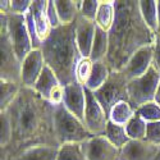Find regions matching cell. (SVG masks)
<instances>
[{
    "instance_id": "1",
    "label": "cell",
    "mask_w": 160,
    "mask_h": 160,
    "mask_svg": "<svg viewBox=\"0 0 160 160\" xmlns=\"http://www.w3.org/2000/svg\"><path fill=\"white\" fill-rule=\"evenodd\" d=\"M55 105L33 88L22 86L17 99L5 110L12 123V140L0 149V160H13L37 145L60 148L54 131Z\"/></svg>"
},
{
    "instance_id": "2",
    "label": "cell",
    "mask_w": 160,
    "mask_h": 160,
    "mask_svg": "<svg viewBox=\"0 0 160 160\" xmlns=\"http://www.w3.org/2000/svg\"><path fill=\"white\" fill-rule=\"evenodd\" d=\"M109 33V52L105 62L121 72L131 57L143 46L152 45L156 35L142 19L138 2H115V22Z\"/></svg>"
},
{
    "instance_id": "3",
    "label": "cell",
    "mask_w": 160,
    "mask_h": 160,
    "mask_svg": "<svg viewBox=\"0 0 160 160\" xmlns=\"http://www.w3.org/2000/svg\"><path fill=\"white\" fill-rule=\"evenodd\" d=\"M45 64L51 68L63 86L77 83L76 69L82 59L76 41V22L51 30L41 45Z\"/></svg>"
},
{
    "instance_id": "4",
    "label": "cell",
    "mask_w": 160,
    "mask_h": 160,
    "mask_svg": "<svg viewBox=\"0 0 160 160\" xmlns=\"http://www.w3.org/2000/svg\"><path fill=\"white\" fill-rule=\"evenodd\" d=\"M54 131L59 145L82 143L92 135L87 131L85 123L65 109L63 104L55 105L54 110Z\"/></svg>"
},
{
    "instance_id": "5",
    "label": "cell",
    "mask_w": 160,
    "mask_h": 160,
    "mask_svg": "<svg viewBox=\"0 0 160 160\" xmlns=\"http://www.w3.org/2000/svg\"><path fill=\"white\" fill-rule=\"evenodd\" d=\"M95 99L102 106L105 113L109 115L112 108L121 101H128V79L122 72L113 71L106 81L99 90L92 92Z\"/></svg>"
},
{
    "instance_id": "6",
    "label": "cell",
    "mask_w": 160,
    "mask_h": 160,
    "mask_svg": "<svg viewBox=\"0 0 160 160\" xmlns=\"http://www.w3.org/2000/svg\"><path fill=\"white\" fill-rule=\"evenodd\" d=\"M160 83V73L151 67L143 76L128 81V99L135 109L151 102L155 99L156 90Z\"/></svg>"
},
{
    "instance_id": "7",
    "label": "cell",
    "mask_w": 160,
    "mask_h": 160,
    "mask_svg": "<svg viewBox=\"0 0 160 160\" xmlns=\"http://www.w3.org/2000/svg\"><path fill=\"white\" fill-rule=\"evenodd\" d=\"M0 19H3L7 24L8 35L14 48L16 55L22 63L33 49L31 37L26 24V17L18 14H0Z\"/></svg>"
},
{
    "instance_id": "8",
    "label": "cell",
    "mask_w": 160,
    "mask_h": 160,
    "mask_svg": "<svg viewBox=\"0 0 160 160\" xmlns=\"http://www.w3.org/2000/svg\"><path fill=\"white\" fill-rule=\"evenodd\" d=\"M0 52H2V65H0V79L21 85L22 63L16 55L14 48L8 35L7 24L0 19Z\"/></svg>"
},
{
    "instance_id": "9",
    "label": "cell",
    "mask_w": 160,
    "mask_h": 160,
    "mask_svg": "<svg viewBox=\"0 0 160 160\" xmlns=\"http://www.w3.org/2000/svg\"><path fill=\"white\" fill-rule=\"evenodd\" d=\"M108 122L109 115L105 113L102 106L95 99L92 91L86 88V109L83 115V123L87 131L92 136H104Z\"/></svg>"
},
{
    "instance_id": "10",
    "label": "cell",
    "mask_w": 160,
    "mask_h": 160,
    "mask_svg": "<svg viewBox=\"0 0 160 160\" xmlns=\"http://www.w3.org/2000/svg\"><path fill=\"white\" fill-rule=\"evenodd\" d=\"M33 90L42 99L50 101L52 105H59L63 104V98H64V86L60 83L57 74L45 65V68L38 77L37 82L33 87Z\"/></svg>"
},
{
    "instance_id": "11",
    "label": "cell",
    "mask_w": 160,
    "mask_h": 160,
    "mask_svg": "<svg viewBox=\"0 0 160 160\" xmlns=\"http://www.w3.org/2000/svg\"><path fill=\"white\" fill-rule=\"evenodd\" d=\"M81 145L87 160H119L121 156V150L105 136H92Z\"/></svg>"
},
{
    "instance_id": "12",
    "label": "cell",
    "mask_w": 160,
    "mask_h": 160,
    "mask_svg": "<svg viewBox=\"0 0 160 160\" xmlns=\"http://www.w3.org/2000/svg\"><path fill=\"white\" fill-rule=\"evenodd\" d=\"M154 62V44L143 46L137 50L127 62L126 67L121 71L128 81L138 78L148 73V71L152 67Z\"/></svg>"
},
{
    "instance_id": "13",
    "label": "cell",
    "mask_w": 160,
    "mask_h": 160,
    "mask_svg": "<svg viewBox=\"0 0 160 160\" xmlns=\"http://www.w3.org/2000/svg\"><path fill=\"white\" fill-rule=\"evenodd\" d=\"M45 59L41 49H35L22 62L21 69V85L24 87L33 88L38 77L45 68Z\"/></svg>"
},
{
    "instance_id": "14",
    "label": "cell",
    "mask_w": 160,
    "mask_h": 160,
    "mask_svg": "<svg viewBox=\"0 0 160 160\" xmlns=\"http://www.w3.org/2000/svg\"><path fill=\"white\" fill-rule=\"evenodd\" d=\"M160 146L146 140H131L121 149L119 160H156Z\"/></svg>"
},
{
    "instance_id": "15",
    "label": "cell",
    "mask_w": 160,
    "mask_h": 160,
    "mask_svg": "<svg viewBox=\"0 0 160 160\" xmlns=\"http://www.w3.org/2000/svg\"><path fill=\"white\" fill-rule=\"evenodd\" d=\"M63 105L74 117L83 122L86 109V88L79 83H71L64 86Z\"/></svg>"
},
{
    "instance_id": "16",
    "label": "cell",
    "mask_w": 160,
    "mask_h": 160,
    "mask_svg": "<svg viewBox=\"0 0 160 160\" xmlns=\"http://www.w3.org/2000/svg\"><path fill=\"white\" fill-rule=\"evenodd\" d=\"M95 31H96L95 22L78 16L76 21V41L82 58L91 57V49L95 38Z\"/></svg>"
},
{
    "instance_id": "17",
    "label": "cell",
    "mask_w": 160,
    "mask_h": 160,
    "mask_svg": "<svg viewBox=\"0 0 160 160\" xmlns=\"http://www.w3.org/2000/svg\"><path fill=\"white\" fill-rule=\"evenodd\" d=\"M48 2L49 0H35V2H32L31 9H30L31 14L33 17V21H35L37 35L42 42L49 37V35L52 30L50 26V22H49V18H48V12H46Z\"/></svg>"
},
{
    "instance_id": "18",
    "label": "cell",
    "mask_w": 160,
    "mask_h": 160,
    "mask_svg": "<svg viewBox=\"0 0 160 160\" xmlns=\"http://www.w3.org/2000/svg\"><path fill=\"white\" fill-rule=\"evenodd\" d=\"M55 8L58 10V14L63 26L72 24L77 21L79 16V9L82 5V0H54Z\"/></svg>"
},
{
    "instance_id": "19",
    "label": "cell",
    "mask_w": 160,
    "mask_h": 160,
    "mask_svg": "<svg viewBox=\"0 0 160 160\" xmlns=\"http://www.w3.org/2000/svg\"><path fill=\"white\" fill-rule=\"evenodd\" d=\"M58 152L59 148L55 146L37 145L23 151L13 160H58Z\"/></svg>"
},
{
    "instance_id": "20",
    "label": "cell",
    "mask_w": 160,
    "mask_h": 160,
    "mask_svg": "<svg viewBox=\"0 0 160 160\" xmlns=\"http://www.w3.org/2000/svg\"><path fill=\"white\" fill-rule=\"evenodd\" d=\"M113 71L110 69V67L108 65L105 60H99V62H94V68H92V73L88 78V81L86 83V88L95 92L96 90H99L110 76Z\"/></svg>"
},
{
    "instance_id": "21",
    "label": "cell",
    "mask_w": 160,
    "mask_h": 160,
    "mask_svg": "<svg viewBox=\"0 0 160 160\" xmlns=\"http://www.w3.org/2000/svg\"><path fill=\"white\" fill-rule=\"evenodd\" d=\"M115 22V2H104L99 0V10L95 23L101 30L109 32Z\"/></svg>"
},
{
    "instance_id": "22",
    "label": "cell",
    "mask_w": 160,
    "mask_h": 160,
    "mask_svg": "<svg viewBox=\"0 0 160 160\" xmlns=\"http://www.w3.org/2000/svg\"><path fill=\"white\" fill-rule=\"evenodd\" d=\"M108 52H109V33L96 26L95 38H94V44H92L90 58L92 62L105 60L106 57H108Z\"/></svg>"
},
{
    "instance_id": "23",
    "label": "cell",
    "mask_w": 160,
    "mask_h": 160,
    "mask_svg": "<svg viewBox=\"0 0 160 160\" xmlns=\"http://www.w3.org/2000/svg\"><path fill=\"white\" fill-rule=\"evenodd\" d=\"M135 115H136V109L128 101H121L112 108L109 113V121H112L115 124L126 127Z\"/></svg>"
},
{
    "instance_id": "24",
    "label": "cell",
    "mask_w": 160,
    "mask_h": 160,
    "mask_svg": "<svg viewBox=\"0 0 160 160\" xmlns=\"http://www.w3.org/2000/svg\"><path fill=\"white\" fill-rule=\"evenodd\" d=\"M140 12L142 19L145 21L146 26L155 33L159 32V24H158V2L154 0H140L138 2Z\"/></svg>"
},
{
    "instance_id": "25",
    "label": "cell",
    "mask_w": 160,
    "mask_h": 160,
    "mask_svg": "<svg viewBox=\"0 0 160 160\" xmlns=\"http://www.w3.org/2000/svg\"><path fill=\"white\" fill-rule=\"evenodd\" d=\"M104 136L108 138V140L115 146V148H118L119 150L123 149L124 146L131 141V138H129L128 135H127L126 127H124V126L115 124V123H113L112 121L108 122V126H106L105 135H104Z\"/></svg>"
},
{
    "instance_id": "26",
    "label": "cell",
    "mask_w": 160,
    "mask_h": 160,
    "mask_svg": "<svg viewBox=\"0 0 160 160\" xmlns=\"http://www.w3.org/2000/svg\"><path fill=\"white\" fill-rule=\"evenodd\" d=\"M22 85L0 79V112H5L19 94Z\"/></svg>"
},
{
    "instance_id": "27",
    "label": "cell",
    "mask_w": 160,
    "mask_h": 160,
    "mask_svg": "<svg viewBox=\"0 0 160 160\" xmlns=\"http://www.w3.org/2000/svg\"><path fill=\"white\" fill-rule=\"evenodd\" d=\"M126 131L131 140H145L146 131H148V122L136 114L126 126Z\"/></svg>"
},
{
    "instance_id": "28",
    "label": "cell",
    "mask_w": 160,
    "mask_h": 160,
    "mask_svg": "<svg viewBox=\"0 0 160 160\" xmlns=\"http://www.w3.org/2000/svg\"><path fill=\"white\" fill-rule=\"evenodd\" d=\"M58 160H87L81 143H64L60 145Z\"/></svg>"
},
{
    "instance_id": "29",
    "label": "cell",
    "mask_w": 160,
    "mask_h": 160,
    "mask_svg": "<svg viewBox=\"0 0 160 160\" xmlns=\"http://www.w3.org/2000/svg\"><path fill=\"white\" fill-rule=\"evenodd\" d=\"M136 114L143 118L146 122H160V106L155 102H148L142 106H140L138 109H136Z\"/></svg>"
},
{
    "instance_id": "30",
    "label": "cell",
    "mask_w": 160,
    "mask_h": 160,
    "mask_svg": "<svg viewBox=\"0 0 160 160\" xmlns=\"http://www.w3.org/2000/svg\"><path fill=\"white\" fill-rule=\"evenodd\" d=\"M92 68H94V62L91 60V58H82L79 60L77 69H76V79L77 83L86 86L88 78L92 73Z\"/></svg>"
},
{
    "instance_id": "31",
    "label": "cell",
    "mask_w": 160,
    "mask_h": 160,
    "mask_svg": "<svg viewBox=\"0 0 160 160\" xmlns=\"http://www.w3.org/2000/svg\"><path fill=\"white\" fill-rule=\"evenodd\" d=\"M0 149H4L12 140V123L7 112H0Z\"/></svg>"
},
{
    "instance_id": "32",
    "label": "cell",
    "mask_w": 160,
    "mask_h": 160,
    "mask_svg": "<svg viewBox=\"0 0 160 160\" xmlns=\"http://www.w3.org/2000/svg\"><path fill=\"white\" fill-rule=\"evenodd\" d=\"M99 10V0H82V5L79 9V16L95 22Z\"/></svg>"
},
{
    "instance_id": "33",
    "label": "cell",
    "mask_w": 160,
    "mask_h": 160,
    "mask_svg": "<svg viewBox=\"0 0 160 160\" xmlns=\"http://www.w3.org/2000/svg\"><path fill=\"white\" fill-rule=\"evenodd\" d=\"M32 5V0H12L10 2V14L24 16L30 12Z\"/></svg>"
},
{
    "instance_id": "34",
    "label": "cell",
    "mask_w": 160,
    "mask_h": 160,
    "mask_svg": "<svg viewBox=\"0 0 160 160\" xmlns=\"http://www.w3.org/2000/svg\"><path fill=\"white\" fill-rule=\"evenodd\" d=\"M145 140L154 143V145L160 146V122L148 123V131H146Z\"/></svg>"
},
{
    "instance_id": "35",
    "label": "cell",
    "mask_w": 160,
    "mask_h": 160,
    "mask_svg": "<svg viewBox=\"0 0 160 160\" xmlns=\"http://www.w3.org/2000/svg\"><path fill=\"white\" fill-rule=\"evenodd\" d=\"M46 12H48V18H49V22H50V26H51L52 30L63 26L62 22H60L59 14H58V10L55 8V4H54L52 0H49L48 2V10Z\"/></svg>"
},
{
    "instance_id": "36",
    "label": "cell",
    "mask_w": 160,
    "mask_h": 160,
    "mask_svg": "<svg viewBox=\"0 0 160 160\" xmlns=\"http://www.w3.org/2000/svg\"><path fill=\"white\" fill-rule=\"evenodd\" d=\"M152 67L160 73V33L156 35L154 41V62Z\"/></svg>"
},
{
    "instance_id": "37",
    "label": "cell",
    "mask_w": 160,
    "mask_h": 160,
    "mask_svg": "<svg viewBox=\"0 0 160 160\" xmlns=\"http://www.w3.org/2000/svg\"><path fill=\"white\" fill-rule=\"evenodd\" d=\"M10 2L12 0H2L0 2V14H10Z\"/></svg>"
},
{
    "instance_id": "38",
    "label": "cell",
    "mask_w": 160,
    "mask_h": 160,
    "mask_svg": "<svg viewBox=\"0 0 160 160\" xmlns=\"http://www.w3.org/2000/svg\"><path fill=\"white\" fill-rule=\"evenodd\" d=\"M154 101L160 106V83H159V87H158V90H156V94H155V99H154Z\"/></svg>"
},
{
    "instance_id": "39",
    "label": "cell",
    "mask_w": 160,
    "mask_h": 160,
    "mask_svg": "<svg viewBox=\"0 0 160 160\" xmlns=\"http://www.w3.org/2000/svg\"><path fill=\"white\" fill-rule=\"evenodd\" d=\"M158 24H159V32L160 33V0L158 2Z\"/></svg>"
},
{
    "instance_id": "40",
    "label": "cell",
    "mask_w": 160,
    "mask_h": 160,
    "mask_svg": "<svg viewBox=\"0 0 160 160\" xmlns=\"http://www.w3.org/2000/svg\"><path fill=\"white\" fill-rule=\"evenodd\" d=\"M156 160H160V151H159V155H158V158H156Z\"/></svg>"
}]
</instances>
